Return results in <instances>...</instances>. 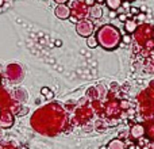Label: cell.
<instances>
[{
  "label": "cell",
  "mask_w": 154,
  "mask_h": 149,
  "mask_svg": "<svg viewBox=\"0 0 154 149\" xmlns=\"http://www.w3.org/2000/svg\"><path fill=\"white\" fill-rule=\"evenodd\" d=\"M130 12H131V15H138L139 12H141V8H137V7H130Z\"/></svg>",
  "instance_id": "obj_10"
},
{
  "label": "cell",
  "mask_w": 154,
  "mask_h": 149,
  "mask_svg": "<svg viewBox=\"0 0 154 149\" xmlns=\"http://www.w3.org/2000/svg\"><path fill=\"white\" fill-rule=\"evenodd\" d=\"M122 107H125V109H127V107H130V104L127 103V100H123V102H122Z\"/></svg>",
  "instance_id": "obj_16"
},
{
  "label": "cell",
  "mask_w": 154,
  "mask_h": 149,
  "mask_svg": "<svg viewBox=\"0 0 154 149\" xmlns=\"http://www.w3.org/2000/svg\"><path fill=\"white\" fill-rule=\"evenodd\" d=\"M127 2H134V0H127Z\"/></svg>",
  "instance_id": "obj_23"
},
{
  "label": "cell",
  "mask_w": 154,
  "mask_h": 149,
  "mask_svg": "<svg viewBox=\"0 0 154 149\" xmlns=\"http://www.w3.org/2000/svg\"><path fill=\"white\" fill-rule=\"evenodd\" d=\"M56 3H58V4H61V3H66L68 0H54Z\"/></svg>",
  "instance_id": "obj_18"
},
{
  "label": "cell",
  "mask_w": 154,
  "mask_h": 149,
  "mask_svg": "<svg viewBox=\"0 0 154 149\" xmlns=\"http://www.w3.org/2000/svg\"><path fill=\"white\" fill-rule=\"evenodd\" d=\"M107 149H125V144H123V141L119 138L112 140V141L107 145Z\"/></svg>",
  "instance_id": "obj_6"
},
{
  "label": "cell",
  "mask_w": 154,
  "mask_h": 149,
  "mask_svg": "<svg viewBox=\"0 0 154 149\" xmlns=\"http://www.w3.org/2000/svg\"><path fill=\"white\" fill-rule=\"evenodd\" d=\"M118 19H119L120 22H126V21H127V15H125V14H120V15L118 16Z\"/></svg>",
  "instance_id": "obj_13"
},
{
  "label": "cell",
  "mask_w": 154,
  "mask_h": 149,
  "mask_svg": "<svg viewBox=\"0 0 154 149\" xmlns=\"http://www.w3.org/2000/svg\"><path fill=\"white\" fill-rule=\"evenodd\" d=\"M56 45H57V46H61V45H62V42H61L60 40H57V41H56Z\"/></svg>",
  "instance_id": "obj_19"
},
{
  "label": "cell",
  "mask_w": 154,
  "mask_h": 149,
  "mask_svg": "<svg viewBox=\"0 0 154 149\" xmlns=\"http://www.w3.org/2000/svg\"><path fill=\"white\" fill-rule=\"evenodd\" d=\"M123 42H125V43H130L131 42L130 34H125V35H123Z\"/></svg>",
  "instance_id": "obj_11"
},
{
  "label": "cell",
  "mask_w": 154,
  "mask_h": 149,
  "mask_svg": "<svg viewBox=\"0 0 154 149\" xmlns=\"http://www.w3.org/2000/svg\"><path fill=\"white\" fill-rule=\"evenodd\" d=\"M87 45H88V48H91V49L97 48V45H99L97 38H96V37H92V35L87 37Z\"/></svg>",
  "instance_id": "obj_8"
},
{
  "label": "cell",
  "mask_w": 154,
  "mask_h": 149,
  "mask_svg": "<svg viewBox=\"0 0 154 149\" xmlns=\"http://www.w3.org/2000/svg\"><path fill=\"white\" fill-rule=\"evenodd\" d=\"M54 14H56V16L58 19H69V16H70V7H69V5H66L65 3H61V4H58L56 7Z\"/></svg>",
  "instance_id": "obj_3"
},
{
  "label": "cell",
  "mask_w": 154,
  "mask_h": 149,
  "mask_svg": "<svg viewBox=\"0 0 154 149\" xmlns=\"http://www.w3.org/2000/svg\"><path fill=\"white\" fill-rule=\"evenodd\" d=\"M125 29H126V31H127L128 34L134 33L137 30V22L134 21V19H127V21L125 22Z\"/></svg>",
  "instance_id": "obj_5"
},
{
  "label": "cell",
  "mask_w": 154,
  "mask_h": 149,
  "mask_svg": "<svg viewBox=\"0 0 154 149\" xmlns=\"http://www.w3.org/2000/svg\"><path fill=\"white\" fill-rule=\"evenodd\" d=\"M99 149H107V147H101V148H99Z\"/></svg>",
  "instance_id": "obj_22"
},
{
  "label": "cell",
  "mask_w": 154,
  "mask_h": 149,
  "mask_svg": "<svg viewBox=\"0 0 154 149\" xmlns=\"http://www.w3.org/2000/svg\"><path fill=\"white\" fill-rule=\"evenodd\" d=\"M93 29H95L93 23L91 21H88V19H82V21H79L76 23L77 33H79L80 35H82V37H89V35L92 34Z\"/></svg>",
  "instance_id": "obj_2"
},
{
  "label": "cell",
  "mask_w": 154,
  "mask_h": 149,
  "mask_svg": "<svg viewBox=\"0 0 154 149\" xmlns=\"http://www.w3.org/2000/svg\"><path fill=\"white\" fill-rule=\"evenodd\" d=\"M53 95H54V94H53V92H51V91H50V92H49L48 95H46V98H48V99H50V98H53Z\"/></svg>",
  "instance_id": "obj_17"
},
{
  "label": "cell",
  "mask_w": 154,
  "mask_h": 149,
  "mask_svg": "<svg viewBox=\"0 0 154 149\" xmlns=\"http://www.w3.org/2000/svg\"><path fill=\"white\" fill-rule=\"evenodd\" d=\"M106 4L109 10L118 11L120 7H122V0H106Z\"/></svg>",
  "instance_id": "obj_7"
},
{
  "label": "cell",
  "mask_w": 154,
  "mask_h": 149,
  "mask_svg": "<svg viewBox=\"0 0 154 149\" xmlns=\"http://www.w3.org/2000/svg\"><path fill=\"white\" fill-rule=\"evenodd\" d=\"M3 4H4V0H0V7H2Z\"/></svg>",
  "instance_id": "obj_21"
},
{
  "label": "cell",
  "mask_w": 154,
  "mask_h": 149,
  "mask_svg": "<svg viewBox=\"0 0 154 149\" xmlns=\"http://www.w3.org/2000/svg\"><path fill=\"white\" fill-rule=\"evenodd\" d=\"M84 3L88 5V7H91V5H93L96 3V0H84Z\"/></svg>",
  "instance_id": "obj_14"
},
{
  "label": "cell",
  "mask_w": 154,
  "mask_h": 149,
  "mask_svg": "<svg viewBox=\"0 0 154 149\" xmlns=\"http://www.w3.org/2000/svg\"><path fill=\"white\" fill-rule=\"evenodd\" d=\"M49 92H50V90H49V88H48V87H43V88H42V90H41V94H42V95H43V96H46V95H48V94H49Z\"/></svg>",
  "instance_id": "obj_12"
},
{
  "label": "cell",
  "mask_w": 154,
  "mask_h": 149,
  "mask_svg": "<svg viewBox=\"0 0 154 149\" xmlns=\"http://www.w3.org/2000/svg\"><path fill=\"white\" fill-rule=\"evenodd\" d=\"M134 129L137 130V133L133 134V137H135V138L142 137V134H143V128H142V126H139V125H137V126H134Z\"/></svg>",
  "instance_id": "obj_9"
},
{
  "label": "cell",
  "mask_w": 154,
  "mask_h": 149,
  "mask_svg": "<svg viewBox=\"0 0 154 149\" xmlns=\"http://www.w3.org/2000/svg\"><path fill=\"white\" fill-rule=\"evenodd\" d=\"M111 37H119V33H118V30L115 29V27L107 24V26L101 27V29L99 30L97 37L96 38H97L99 43H103L107 49H111L112 46H116L118 43H119L118 41L111 40Z\"/></svg>",
  "instance_id": "obj_1"
},
{
  "label": "cell",
  "mask_w": 154,
  "mask_h": 149,
  "mask_svg": "<svg viewBox=\"0 0 154 149\" xmlns=\"http://www.w3.org/2000/svg\"><path fill=\"white\" fill-rule=\"evenodd\" d=\"M96 3L97 4H103V3H106V0H96Z\"/></svg>",
  "instance_id": "obj_20"
},
{
  "label": "cell",
  "mask_w": 154,
  "mask_h": 149,
  "mask_svg": "<svg viewBox=\"0 0 154 149\" xmlns=\"http://www.w3.org/2000/svg\"><path fill=\"white\" fill-rule=\"evenodd\" d=\"M89 15L92 16V18H95V19L101 18V15H103V8H101V5L97 4V3H95L93 5H91Z\"/></svg>",
  "instance_id": "obj_4"
},
{
  "label": "cell",
  "mask_w": 154,
  "mask_h": 149,
  "mask_svg": "<svg viewBox=\"0 0 154 149\" xmlns=\"http://www.w3.org/2000/svg\"><path fill=\"white\" fill-rule=\"evenodd\" d=\"M115 16H118V12L115 10H111L109 11V18H115Z\"/></svg>",
  "instance_id": "obj_15"
}]
</instances>
